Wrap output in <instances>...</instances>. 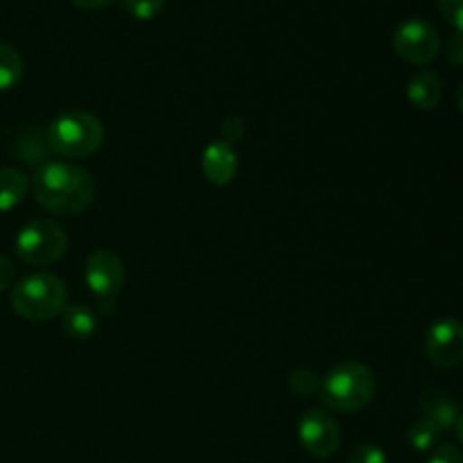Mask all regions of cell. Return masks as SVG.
<instances>
[{"instance_id": "obj_27", "label": "cell", "mask_w": 463, "mask_h": 463, "mask_svg": "<svg viewBox=\"0 0 463 463\" xmlns=\"http://www.w3.org/2000/svg\"><path fill=\"white\" fill-rule=\"evenodd\" d=\"M457 107H459V111L463 113V84L459 86V90H457Z\"/></svg>"}, {"instance_id": "obj_18", "label": "cell", "mask_w": 463, "mask_h": 463, "mask_svg": "<svg viewBox=\"0 0 463 463\" xmlns=\"http://www.w3.org/2000/svg\"><path fill=\"white\" fill-rule=\"evenodd\" d=\"M319 383H321L319 375L310 369H297L292 371V375H289V387H292V392L297 393V396H303V398L319 392Z\"/></svg>"}, {"instance_id": "obj_24", "label": "cell", "mask_w": 463, "mask_h": 463, "mask_svg": "<svg viewBox=\"0 0 463 463\" xmlns=\"http://www.w3.org/2000/svg\"><path fill=\"white\" fill-rule=\"evenodd\" d=\"M14 280H16V269H14L12 260L0 256V292L14 288Z\"/></svg>"}, {"instance_id": "obj_10", "label": "cell", "mask_w": 463, "mask_h": 463, "mask_svg": "<svg viewBox=\"0 0 463 463\" xmlns=\"http://www.w3.org/2000/svg\"><path fill=\"white\" fill-rule=\"evenodd\" d=\"M202 172L213 185H229L238 175V154L226 140H213L202 154Z\"/></svg>"}, {"instance_id": "obj_17", "label": "cell", "mask_w": 463, "mask_h": 463, "mask_svg": "<svg viewBox=\"0 0 463 463\" xmlns=\"http://www.w3.org/2000/svg\"><path fill=\"white\" fill-rule=\"evenodd\" d=\"M165 7V0H122V12L136 21H152Z\"/></svg>"}, {"instance_id": "obj_6", "label": "cell", "mask_w": 463, "mask_h": 463, "mask_svg": "<svg viewBox=\"0 0 463 463\" xmlns=\"http://www.w3.org/2000/svg\"><path fill=\"white\" fill-rule=\"evenodd\" d=\"M84 279L93 297L102 306V312L107 310V315H111L113 301L125 288V265L118 253L109 249H98L90 253L84 267Z\"/></svg>"}, {"instance_id": "obj_22", "label": "cell", "mask_w": 463, "mask_h": 463, "mask_svg": "<svg viewBox=\"0 0 463 463\" xmlns=\"http://www.w3.org/2000/svg\"><path fill=\"white\" fill-rule=\"evenodd\" d=\"M222 134H224V138H222V140H226V143H231V145H233L235 140L242 138V134H244V120H242V118H238V116L226 118L224 125H222Z\"/></svg>"}, {"instance_id": "obj_11", "label": "cell", "mask_w": 463, "mask_h": 463, "mask_svg": "<svg viewBox=\"0 0 463 463\" xmlns=\"http://www.w3.org/2000/svg\"><path fill=\"white\" fill-rule=\"evenodd\" d=\"M443 95V84L439 80L437 72L420 71L407 84V99L411 102V107L419 109V111H432L439 102H441Z\"/></svg>"}, {"instance_id": "obj_26", "label": "cell", "mask_w": 463, "mask_h": 463, "mask_svg": "<svg viewBox=\"0 0 463 463\" xmlns=\"http://www.w3.org/2000/svg\"><path fill=\"white\" fill-rule=\"evenodd\" d=\"M455 430H457V437H459V441H461V446H463V411L459 414V419H457Z\"/></svg>"}, {"instance_id": "obj_9", "label": "cell", "mask_w": 463, "mask_h": 463, "mask_svg": "<svg viewBox=\"0 0 463 463\" xmlns=\"http://www.w3.org/2000/svg\"><path fill=\"white\" fill-rule=\"evenodd\" d=\"M425 351L434 366L455 369L463 364V321L439 319L425 333Z\"/></svg>"}, {"instance_id": "obj_21", "label": "cell", "mask_w": 463, "mask_h": 463, "mask_svg": "<svg viewBox=\"0 0 463 463\" xmlns=\"http://www.w3.org/2000/svg\"><path fill=\"white\" fill-rule=\"evenodd\" d=\"M428 463H463V452L457 446L446 443V446L434 448Z\"/></svg>"}, {"instance_id": "obj_5", "label": "cell", "mask_w": 463, "mask_h": 463, "mask_svg": "<svg viewBox=\"0 0 463 463\" xmlns=\"http://www.w3.org/2000/svg\"><path fill=\"white\" fill-rule=\"evenodd\" d=\"M16 256L34 267H48L57 262L68 249V235L52 220H34L23 226L16 235Z\"/></svg>"}, {"instance_id": "obj_25", "label": "cell", "mask_w": 463, "mask_h": 463, "mask_svg": "<svg viewBox=\"0 0 463 463\" xmlns=\"http://www.w3.org/2000/svg\"><path fill=\"white\" fill-rule=\"evenodd\" d=\"M75 7L80 9H89V12H98V9H104L109 7V5L113 3V0H71Z\"/></svg>"}, {"instance_id": "obj_7", "label": "cell", "mask_w": 463, "mask_h": 463, "mask_svg": "<svg viewBox=\"0 0 463 463\" xmlns=\"http://www.w3.org/2000/svg\"><path fill=\"white\" fill-rule=\"evenodd\" d=\"M393 50L407 63L423 66V63L434 61L439 57V52H441V36L428 21L410 18V21L401 23L396 32H393Z\"/></svg>"}, {"instance_id": "obj_3", "label": "cell", "mask_w": 463, "mask_h": 463, "mask_svg": "<svg viewBox=\"0 0 463 463\" xmlns=\"http://www.w3.org/2000/svg\"><path fill=\"white\" fill-rule=\"evenodd\" d=\"M12 310L27 321H50L68 307V292L54 274H30L18 280L9 294Z\"/></svg>"}, {"instance_id": "obj_12", "label": "cell", "mask_w": 463, "mask_h": 463, "mask_svg": "<svg viewBox=\"0 0 463 463\" xmlns=\"http://www.w3.org/2000/svg\"><path fill=\"white\" fill-rule=\"evenodd\" d=\"M459 407L452 398H448L446 393H434V396H428L420 405V419L430 420L439 432H450L455 430L457 419H459Z\"/></svg>"}, {"instance_id": "obj_8", "label": "cell", "mask_w": 463, "mask_h": 463, "mask_svg": "<svg viewBox=\"0 0 463 463\" xmlns=\"http://www.w3.org/2000/svg\"><path fill=\"white\" fill-rule=\"evenodd\" d=\"M298 443L307 455L317 459H328L342 446V430L330 414L321 410H307L298 419Z\"/></svg>"}, {"instance_id": "obj_20", "label": "cell", "mask_w": 463, "mask_h": 463, "mask_svg": "<svg viewBox=\"0 0 463 463\" xmlns=\"http://www.w3.org/2000/svg\"><path fill=\"white\" fill-rule=\"evenodd\" d=\"M441 16L463 34V0H439Z\"/></svg>"}, {"instance_id": "obj_15", "label": "cell", "mask_w": 463, "mask_h": 463, "mask_svg": "<svg viewBox=\"0 0 463 463\" xmlns=\"http://www.w3.org/2000/svg\"><path fill=\"white\" fill-rule=\"evenodd\" d=\"M23 59L9 43L0 41V90H9L21 81Z\"/></svg>"}, {"instance_id": "obj_14", "label": "cell", "mask_w": 463, "mask_h": 463, "mask_svg": "<svg viewBox=\"0 0 463 463\" xmlns=\"http://www.w3.org/2000/svg\"><path fill=\"white\" fill-rule=\"evenodd\" d=\"M30 188V179L18 167H0V213L16 208Z\"/></svg>"}, {"instance_id": "obj_16", "label": "cell", "mask_w": 463, "mask_h": 463, "mask_svg": "<svg viewBox=\"0 0 463 463\" xmlns=\"http://www.w3.org/2000/svg\"><path fill=\"white\" fill-rule=\"evenodd\" d=\"M439 437H441V432H439V430L425 419L414 420L410 428V432H407V441H410V446L414 448L416 452L434 450V448H437Z\"/></svg>"}, {"instance_id": "obj_13", "label": "cell", "mask_w": 463, "mask_h": 463, "mask_svg": "<svg viewBox=\"0 0 463 463\" xmlns=\"http://www.w3.org/2000/svg\"><path fill=\"white\" fill-rule=\"evenodd\" d=\"M61 328L68 337L84 342V339L93 337L95 330H98V317L84 303H75V306H68L63 310Z\"/></svg>"}, {"instance_id": "obj_1", "label": "cell", "mask_w": 463, "mask_h": 463, "mask_svg": "<svg viewBox=\"0 0 463 463\" xmlns=\"http://www.w3.org/2000/svg\"><path fill=\"white\" fill-rule=\"evenodd\" d=\"M32 194L41 208L57 215H77L95 199V179L89 170L66 161H45L32 176Z\"/></svg>"}, {"instance_id": "obj_19", "label": "cell", "mask_w": 463, "mask_h": 463, "mask_svg": "<svg viewBox=\"0 0 463 463\" xmlns=\"http://www.w3.org/2000/svg\"><path fill=\"white\" fill-rule=\"evenodd\" d=\"M346 463H387V455L380 446L375 443H364V446H357L355 450L348 455Z\"/></svg>"}, {"instance_id": "obj_4", "label": "cell", "mask_w": 463, "mask_h": 463, "mask_svg": "<svg viewBox=\"0 0 463 463\" xmlns=\"http://www.w3.org/2000/svg\"><path fill=\"white\" fill-rule=\"evenodd\" d=\"M45 143L50 152L63 158H86L102 147L104 125L93 113H61L45 129Z\"/></svg>"}, {"instance_id": "obj_2", "label": "cell", "mask_w": 463, "mask_h": 463, "mask_svg": "<svg viewBox=\"0 0 463 463\" xmlns=\"http://www.w3.org/2000/svg\"><path fill=\"white\" fill-rule=\"evenodd\" d=\"M317 393L328 410L339 414H355L373 401L375 375L362 362H342L321 378Z\"/></svg>"}, {"instance_id": "obj_23", "label": "cell", "mask_w": 463, "mask_h": 463, "mask_svg": "<svg viewBox=\"0 0 463 463\" xmlns=\"http://www.w3.org/2000/svg\"><path fill=\"white\" fill-rule=\"evenodd\" d=\"M446 57L452 66H463V34L455 32L446 45Z\"/></svg>"}]
</instances>
